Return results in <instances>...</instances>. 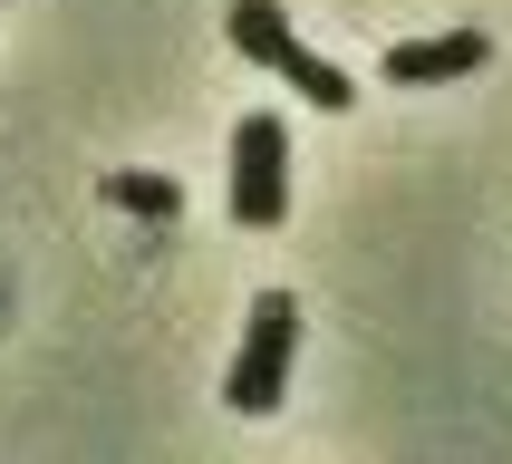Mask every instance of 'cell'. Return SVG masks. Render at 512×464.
Returning <instances> with one entry per match:
<instances>
[{
	"instance_id": "6da1fadb",
	"label": "cell",
	"mask_w": 512,
	"mask_h": 464,
	"mask_svg": "<svg viewBox=\"0 0 512 464\" xmlns=\"http://www.w3.org/2000/svg\"><path fill=\"white\" fill-rule=\"evenodd\" d=\"M290 358H300V300H290V290H261L252 329H242V348H232L223 397L242 406V416H271V406L290 397Z\"/></svg>"
},
{
	"instance_id": "5b68a950",
	"label": "cell",
	"mask_w": 512,
	"mask_h": 464,
	"mask_svg": "<svg viewBox=\"0 0 512 464\" xmlns=\"http://www.w3.org/2000/svg\"><path fill=\"white\" fill-rule=\"evenodd\" d=\"M107 203L116 213H136V223H174V213H184V184H174V174H107Z\"/></svg>"
},
{
	"instance_id": "277c9868",
	"label": "cell",
	"mask_w": 512,
	"mask_h": 464,
	"mask_svg": "<svg viewBox=\"0 0 512 464\" xmlns=\"http://www.w3.org/2000/svg\"><path fill=\"white\" fill-rule=\"evenodd\" d=\"M484 58H493L484 29H445V39H397L377 78H387V87H445V78H474Z\"/></svg>"
},
{
	"instance_id": "3957f363",
	"label": "cell",
	"mask_w": 512,
	"mask_h": 464,
	"mask_svg": "<svg viewBox=\"0 0 512 464\" xmlns=\"http://www.w3.org/2000/svg\"><path fill=\"white\" fill-rule=\"evenodd\" d=\"M290 213V126L281 116H242L232 126V223L271 232Z\"/></svg>"
},
{
	"instance_id": "7a4b0ae2",
	"label": "cell",
	"mask_w": 512,
	"mask_h": 464,
	"mask_svg": "<svg viewBox=\"0 0 512 464\" xmlns=\"http://www.w3.org/2000/svg\"><path fill=\"white\" fill-rule=\"evenodd\" d=\"M223 29H232V49H242V58H261L271 78H290L310 107H348V97H358V78H339L319 49H300V39H290V10H281V0H232Z\"/></svg>"
}]
</instances>
